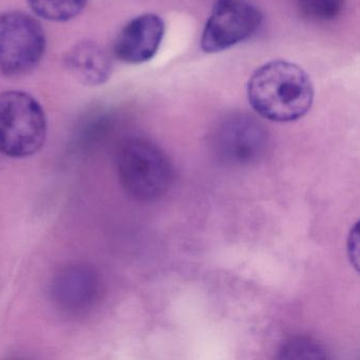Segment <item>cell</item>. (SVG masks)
<instances>
[{"instance_id": "ba28073f", "label": "cell", "mask_w": 360, "mask_h": 360, "mask_svg": "<svg viewBox=\"0 0 360 360\" xmlns=\"http://www.w3.org/2000/svg\"><path fill=\"white\" fill-rule=\"evenodd\" d=\"M165 34L164 20L157 14L136 16L120 31L113 44V54L128 65L149 62L159 51Z\"/></svg>"}, {"instance_id": "8fae6325", "label": "cell", "mask_w": 360, "mask_h": 360, "mask_svg": "<svg viewBox=\"0 0 360 360\" xmlns=\"http://www.w3.org/2000/svg\"><path fill=\"white\" fill-rule=\"evenodd\" d=\"M300 13L316 22H328L342 14L345 0H294Z\"/></svg>"}, {"instance_id": "7c38bea8", "label": "cell", "mask_w": 360, "mask_h": 360, "mask_svg": "<svg viewBox=\"0 0 360 360\" xmlns=\"http://www.w3.org/2000/svg\"><path fill=\"white\" fill-rule=\"evenodd\" d=\"M279 358L284 359H324L328 357L323 347L311 338L297 337L282 345Z\"/></svg>"}, {"instance_id": "52a82bcc", "label": "cell", "mask_w": 360, "mask_h": 360, "mask_svg": "<svg viewBox=\"0 0 360 360\" xmlns=\"http://www.w3.org/2000/svg\"><path fill=\"white\" fill-rule=\"evenodd\" d=\"M54 304L66 313L79 315L91 309L102 295V281L94 267L73 263L58 271L50 284Z\"/></svg>"}, {"instance_id": "5b68a950", "label": "cell", "mask_w": 360, "mask_h": 360, "mask_svg": "<svg viewBox=\"0 0 360 360\" xmlns=\"http://www.w3.org/2000/svg\"><path fill=\"white\" fill-rule=\"evenodd\" d=\"M212 143L219 161L242 167L264 157L269 136L266 128L254 115L233 112L217 124Z\"/></svg>"}, {"instance_id": "277c9868", "label": "cell", "mask_w": 360, "mask_h": 360, "mask_svg": "<svg viewBox=\"0 0 360 360\" xmlns=\"http://www.w3.org/2000/svg\"><path fill=\"white\" fill-rule=\"evenodd\" d=\"M45 50V31L39 20L20 11L0 14V75H30L43 60Z\"/></svg>"}, {"instance_id": "30bf717a", "label": "cell", "mask_w": 360, "mask_h": 360, "mask_svg": "<svg viewBox=\"0 0 360 360\" xmlns=\"http://www.w3.org/2000/svg\"><path fill=\"white\" fill-rule=\"evenodd\" d=\"M39 18L48 22H66L77 18L88 0H27Z\"/></svg>"}, {"instance_id": "7a4b0ae2", "label": "cell", "mask_w": 360, "mask_h": 360, "mask_svg": "<svg viewBox=\"0 0 360 360\" xmlns=\"http://www.w3.org/2000/svg\"><path fill=\"white\" fill-rule=\"evenodd\" d=\"M117 172L122 186L138 201L160 199L174 182V168L165 153L143 138L126 140L117 153Z\"/></svg>"}, {"instance_id": "6da1fadb", "label": "cell", "mask_w": 360, "mask_h": 360, "mask_svg": "<svg viewBox=\"0 0 360 360\" xmlns=\"http://www.w3.org/2000/svg\"><path fill=\"white\" fill-rule=\"evenodd\" d=\"M248 98L260 117L290 123L309 112L314 102V87L309 75L298 65L271 60L252 73Z\"/></svg>"}, {"instance_id": "9c48e42d", "label": "cell", "mask_w": 360, "mask_h": 360, "mask_svg": "<svg viewBox=\"0 0 360 360\" xmlns=\"http://www.w3.org/2000/svg\"><path fill=\"white\" fill-rule=\"evenodd\" d=\"M64 62L71 75L84 85H104L112 72L108 54L94 41L77 44L67 52Z\"/></svg>"}, {"instance_id": "8992f818", "label": "cell", "mask_w": 360, "mask_h": 360, "mask_svg": "<svg viewBox=\"0 0 360 360\" xmlns=\"http://www.w3.org/2000/svg\"><path fill=\"white\" fill-rule=\"evenodd\" d=\"M260 10L250 0H217L202 33L206 53H218L252 39L262 25Z\"/></svg>"}, {"instance_id": "3957f363", "label": "cell", "mask_w": 360, "mask_h": 360, "mask_svg": "<svg viewBox=\"0 0 360 360\" xmlns=\"http://www.w3.org/2000/svg\"><path fill=\"white\" fill-rule=\"evenodd\" d=\"M47 131L45 110L32 96L16 90L0 94V153L31 157L43 148Z\"/></svg>"}]
</instances>
